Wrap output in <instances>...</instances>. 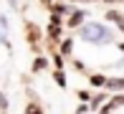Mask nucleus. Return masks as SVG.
Returning <instances> with one entry per match:
<instances>
[{"label":"nucleus","mask_w":124,"mask_h":114,"mask_svg":"<svg viewBox=\"0 0 124 114\" xmlns=\"http://www.w3.org/2000/svg\"><path fill=\"white\" fill-rule=\"evenodd\" d=\"M78 38L86 41V43L101 46V43H111V41H114V33H111V28L104 25V23L89 20V23H84V25L78 28Z\"/></svg>","instance_id":"1"},{"label":"nucleus","mask_w":124,"mask_h":114,"mask_svg":"<svg viewBox=\"0 0 124 114\" xmlns=\"http://www.w3.org/2000/svg\"><path fill=\"white\" fill-rule=\"evenodd\" d=\"M106 86H109L111 91H116V89H124V79H109V81H106Z\"/></svg>","instance_id":"2"},{"label":"nucleus","mask_w":124,"mask_h":114,"mask_svg":"<svg viewBox=\"0 0 124 114\" xmlns=\"http://www.w3.org/2000/svg\"><path fill=\"white\" fill-rule=\"evenodd\" d=\"M10 8H13V10H18V0H10Z\"/></svg>","instance_id":"3"}]
</instances>
